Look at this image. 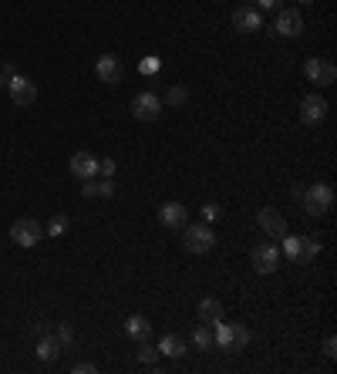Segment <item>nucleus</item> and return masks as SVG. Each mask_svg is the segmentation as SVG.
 <instances>
[{"instance_id":"obj_29","label":"nucleus","mask_w":337,"mask_h":374,"mask_svg":"<svg viewBox=\"0 0 337 374\" xmlns=\"http://www.w3.org/2000/svg\"><path fill=\"white\" fill-rule=\"evenodd\" d=\"M321 351H324V358H331V361L337 358V341H334V334H327V337H324Z\"/></svg>"},{"instance_id":"obj_5","label":"nucleus","mask_w":337,"mask_h":374,"mask_svg":"<svg viewBox=\"0 0 337 374\" xmlns=\"http://www.w3.org/2000/svg\"><path fill=\"white\" fill-rule=\"evenodd\" d=\"M11 239H14L17 247L31 249V247H37V243L44 239V226H41L37 219H31V216L14 219V226H11Z\"/></svg>"},{"instance_id":"obj_24","label":"nucleus","mask_w":337,"mask_h":374,"mask_svg":"<svg viewBox=\"0 0 337 374\" xmlns=\"http://www.w3.org/2000/svg\"><path fill=\"white\" fill-rule=\"evenodd\" d=\"M200 216H202V223H209V226H213L216 219L223 216V206H219V203H206V206L200 209Z\"/></svg>"},{"instance_id":"obj_13","label":"nucleus","mask_w":337,"mask_h":374,"mask_svg":"<svg viewBox=\"0 0 337 374\" xmlns=\"http://www.w3.org/2000/svg\"><path fill=\"white\" fill-rule=\"evenodd\" d=\"M327 98H321V94H307V98H300V122L304 125H321L324 118H327Z\"/></svg>"},{"instance_id":"obj_37","label":"nucleus","mask_w":337,"mask_h":374,"mask_svg":"<svg viewBox=\"0 0 337 374\" xmlns=\"http://www.w3.org/2000/svg\"><path fill=\"white\" fill-rule=\"evenodd\" d=\"M213 4H223V0H213Z\"/></svg>"},{"instance_id":"obj_30","label":"nucleus","mask_w":337,"mask_h":374,"mask_svg":"<svg viewBox=\"0 0 337 374\" xmlns=\"http://www.w3.org/2000/svg\"><path fill=\"white\" fill-rule=\"evenodd\" d=\"M115 169H118V166H115V158H98V172H102L105 179H111V175H115Z\"/></svg>"},{"instance_id":"obj_11","label":"nucleus","mask_w":337,"mask_h":374,"mask_svg":"<svg viewBox=\"0 0 337 374\" xmlns=\"http://www.w3.org/2000/svg\"><path fill=\"white\" fill-rule=\"evenodd\" d=\"M94 75L102 85H122L125 81V64L122 58H115V54H102L98 64H94Z\"/></svg>"},{"instance_id":"obj_23","label":"nucleus","mask_w":337,"mask_h":374,"mask_svg":"<svg viewBox=\"0 0 337 374\" xmlns=\"http://www.w3.org/2000/svg\"><path fill=\"white\" fill-rule=\"evenodd\" d=\"M189 101V92H185L183 85H172L166 92V105H172V108H179V105H185Z\"/></svg>"},{"instance_id":"obj_34","label":"nucleus","mask_w":337,"mask_h":374,"mask_svg":"<svg viewBox=\"0 0 337 374\" xmlns=\"http://www.w3.org/2000/svg\"><path fill=\"white\" fill-rule=\"evenodd\" d=\"M34 330H37V337H44V334H51V324H37Z\"/></svg>"},{"instance_id":"obj_16","label":"nucleus","mask_w":337,"mask_h":374,"mask_svg":"<svg viewBox=\"0 0 337 374\" xmlns=\"http://www.w3.org/2000/svg\"><path fill=\"white\" fill-rule=\"evenodd\" d=\"M71 175L75 179H94L98 175V156H92V152H75L71 156Z\"/></svg>"},{"instance_id":"obj_19","label":"nucleus","mask_w":337,"mask_h":374,"mask_svg":"<svg viewBox=\"0 0 337 374\" xmlns=\"http://www.w3.org/2000/svg\"><path fill=\"white\" fill-rule=\"evenodd\" d=\"M64 354L61 341H58V334L51 330V334H44V337H37V358L47 361V364H54V361Z\"/></svg>"},{"instance_id":"obj_2","label":"nucleus","mask_w":337,"mask_h":374,"mask_svg":"<svg viewBox=\"0 0 337 374\" xmlns=\"http://www.w3.org/2000/svg\"><path fill=\"white\" fill-rule=\"evenodd\" d=\"M246 344H250V328L246 324H226V320L213 324V347L233 354V351H246Z\"/></svg>"},{"instance_id":"obj_1","label":"nucleus","mask_w":337,"mask_h":374,"mask_svg":"<svg viewBox=\"0 0 337 374\" xmlns=\"http://www.w3.org/2000/svg\"><path fill=\"white\" fill-rule=\"evenodd\" d=\"M280 243H283L280 253H283L293 266H310L314 260H317V253H321V239H314V236L283 233V236H280Z\"/></svg>"},{"instance_id":"obj_27","label":"nucleus","mask_w":337,"mask_h":374,"mask_svg":"<svg viewBox=\"0 0 337 374\" xmlns=\"http://www.w3.org/2000/svg\"><path fill=\"white\" fill-rule=\"evenodd\" d=\"M68 230V216H54L47 223V236H61Z\"/></svg>"},{"instance_id":"obj_26","label":"nucleus","mask_w":337,"mask_h":374,"mask_svg":"<svg viewBox=\"0 0 337 374\" xmlns=\"http://www.w3.org/2000/svg\"><path fill=\"white\" fill-rule=\"evenodd\" d=\"M138 71H142V75H159V71H162V61H159V58H142Z\"/></svg>"},{"instance_id":"obj_6","label":"nucleus","mask_w":337,"mask_h":374,"mask_svg":"<svg viewBox=\"0 0 337 374\" xmlns=\"http://www.w3.org/2000/svg\"><path fill=\"white\" fill-rule=\"evenodd\" d=\"M304 78L314 81L317 88H331L337 81V68L334 61H327V58H307L304 61Z\"/></svg>"},{"instance_id":"obj_38","label":"nucleus","mask_w":337,"mask_h":374,"mask_svg":"<svg viewBox=\"0 0 337 374\" xmlns=\"http://www.w3.org/2000/svg\"><path fill=\"white\" fill-rule=\"evenodd\" d=\"M250 4H253V0H250Z\"/></svg>"},{"instance_id":"obj_21","label":"nucleus","mask_w":337,"mask_h":374,"mask_svg":"<svg viewBox=\"0 0 337 374\" xmlns=\"http://www.w3.org/2000/svg\"><path fill=\"white\" fill-rule=\"evenodd\" d=\"M192 344H196V351H209L213 347V328L200 324V328L192 330Z\"/></svg>"},{"instance_id":"obj_31","label":"nucleus","mask_w":337,"mask_h":374,"mask_svg":"<svg viewBox=\"0 0 337 374\" xmlns=\"http://www.w3.org/2000/svg\"><path fill=\"white\" fill-rule=\"evenodd\" d=\"M253 4L260 7L263 14H270V11H280V7H283V0H253Z\"/></svg>"},{"instance_id":"obj_7","label":"nucleus","mask_w":337,"mask_h":374,"mask_svg":"<svg viewBox=\"0 0 337 374\" xmlns=\"http://www.w3.org/2000/svg\"><path fill=\"white\" fill-rule=\"evenodd\" d=\"M7 94H11V101H14L17 108H31L34 101H37V85H34L27 75H11Z\"/></svg>"},{"instance_id":"obj_28","label":"nucleus","mask_w":337,"mask_h":374,"mask_svg":"<svg viewBox=\"0 0 337 374\" xmlns=\"http://www.w3.org/2000/svg\"><path fill=\"white\" fill-rule=\"evenodd\" d=\"M81 196H85V199H94V196H102V182H94V179H85V186H81Z\"/></svg>"},{"instance_id":"obj_3","label":"nucleus","mask_w":337,"mask_h":374,"mask_svg":"<svg viewBox=\"0 0 337 374\" xmlns=\"http://www.w3.org/2000/svg\"><path fill=\"white\" fill-rule=\"evenodd\" d=\"M300 206H304L307 216H327L334 209V189L327 182H317V186H304V196H300Z\"/></svg>"},{"instance_id":"obj_35","label":"nucleus","mask_w":337,"mask_h":374,"mask_svg":"<svg viewBox=\"0 0 337 374\" xmlns=\"http://www.w3.org/2000/svg\"><path fill=\"white\" fill-rule=\"evenodd\" d=\"M7 81H11V75H7V71L0 68V88H7Z\"/></svg>"},{"instance_id":"obj_14","label":"nucleus","mask_w":337,"mask_h":374,"mask_svg":"<svg viewBox=\"0 0 337 374\" xmlns=\"http://www.w3.org/2000/svg\"><path fill=\"white\" fill-rule=\"evenodd\" d=\"M185 206L179 203V199H168V203H162V209H159V223L166 226V230H183L185 226Z\"/></svg>"},{"instance_id":"obj_18","label":"nucleus","mask_w":337,"mask_h":374,"mask_svg":"<svg viewBox=\"0 0 337 374\" xmlns=\"http://www.w3.org/2000/svg\"><path fill=\"white\" fill-rule=\"evenodd\" d=\"M196 313H200V324H206V328H213V324H219L223 320V304L216 300V297H202L200 307H196Z\"/></svg>"},{"instance_id":"obj_4","label":"nucleus","mask_w":337,"mask_h":374,"mask_svg":"<svg viewBox=\"0 0 337 374\" xmlns=\"http://www.w3.org/2000/svg\"><path fill=\"white\" fill-rule=\"evenodd\" d=\"M183 247L189 253H209L216 247V233L209 223H192V226H185L183 233Z\"/></svg>"},{"instance_id":"obj_9","label":"nucleus","mask_w":337,"mask_h":374,"mask_svg":"<svg viewBox=\"0 0 337 374\" xmlns=\"http://www.w3.org/2000/svg\"><path fill=\"white\" fill-rule=\"evenodd\" d=\"M274 34H280V37H300L304 34V14L297 7H280L276 11Z\"/></svg>"},{"instance_id":"obj_32","label":"nucleus","mask_w":337,"mask_h":374,"mask_svg":"<svg viewBox=\"0 0 337 374\" xmlns=\"http://www.w3.org/2000/svg\"><path fill=\"white\" fill-rule=\"evenodd\" d=\"M98 368H94L92 361H78V364H71V374H94Z\"/></svg>"},{"instance_id":"obj_8","label":"nucleus","mask_w":337,"mask_h":374,"mask_svg":"<svg viewBox=\"0 0 337 374\" xmlns=\"http://www.w3.org/2000/svg\"><path fill=\"white\" fill-rule=\"evenodd\" d=\"M250 263H253V270H257L260 277H270V273L280 270V249H276L274 243H257L253 253H250Z\"/></svg>"},{"instance_id":"obj_36","label":"nucleus","mask_w":337,"mask_h":374,"mask_svg":"<svg viewBox=\"0 0 337 374\" xmlns=\"http://www.w3.org/2000/svg\"><path fill=\"white\" fill-rule=\"evenodd\" d=\"M300 4H314V0H300Z\"/></svg>"},{"instance_id":"obj_10","label":"nucleus","mask_w":337,"mask_h":374,"mask_svg":"<svg viewBox=\"0 0 337 374\" xmlns=\"http://www.w3.org/2000/svg\"><path fill=\"white\" fill-rule=\"evenodd\" d=\"M132 115H135L138 122H155L162 115V98L155 92H138L132 98Z\"/></svg>"},{"instance_id":"obj_22","label":"nucleus","mask_w":337,"mask_h":374,"mask_svg":"<svg viewBox=\"0 0 337 374\" xmlns=\"http://www.w3.org/2000/svg\"><path fill=\"white\" fill-rule=\"evenodd\" d=\"M135 358L142 361V364H155V358H159V347H152L149 341H135Z\"/></svg>"},{"instance_id":"obj_20","label":"nucleus","mask_w":337,"mask_h":374,"mask_svg":"<svg viewBox=\"0 0 337 374\" xmlns=\"http://www.w3.org/2000/svg\"><path fill=\"white\" fill-rule=\"evenodd\" d=\"M159 354H166V358H183L185 341L179 334H162V337H159Z\"/></svg>"},{"instance_id":"obj_25","label":"nucleus","mask_w":337,"mask_h":374,"mask_svg":"<svg viewBox=\"0 0 337 374\" xmlns=\"http://www.w3.org/2000/svg\"><path fill=\"white\" fill-rule=\"evenodd\" d=\"M58 341H61V347L68 351V347L75 344V328H71V324H61V328H58Z\"/></svg>"},{"instance_id":"obj_33","label":"nucleus","mask_w":337,"mask_h":374,"mask_svg":"<svg viewBox=\"0 0 337 374\" xmlns=\"http://www.w3.org/2000/svg\"><path fill=\"white\" fill-rule=\"evenodd\" d=\"M102 196H115V182H111V179H102Z\"/></svg>"},{"instance_id":"obj_17","label":"nucleus","mask_w":337,"mask_h":374,"mask_svg":"<svg viewBox=\"0 0 337 374\" xmlns=\"http://www.w3.org/2000/svg\"><path fill=\"white\" fill-rule=\"evenodd\" d=\"M125 334H128V341H149L152 337V320L145 313H132L125 320Z\"/></svg>"},{"instance_id":"obj_15","label":"nucleus","mask_w":337,"mask_h":374,"mask_svg":"<svg viewBox=\"0 0 337 374\" xmlns=\"http://www.w3.org/2000/svg\"><path fill=\"white\" fill-rule=\"evenodd\" d=\"M233 27H236L240 34H257L263 27L260 11H253V7H236V14H233Z\"/></svg>"},{"instance_id":"obj_12","label":"nucleus","mask_w":337,"mask_h":374,"mask_svg":"<svg viewBox=\"0 0 337 374\" xmlns=\"http://www.w3.org/2000/svg\"><path fill=\"white\" fill-rule=\"evenodd\" d=\"M257 223H260V230L270 239H280V236L287 233V216L280 209H274V206H263L260 213H257Z\"/></svg>"}]
</instances>
